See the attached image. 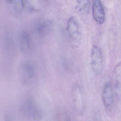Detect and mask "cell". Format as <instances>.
Returning a JSON list of instances; mask_svg holds the SVG:
<instances>
[{
  "mask_svg": "<svg viewBox=\"0 0 121 121\" xmlns=\"http://www.w3.org/2000/svg\"><path fill=\"white\" fill-rule=\"evenodd\" d=\"M36 73L35 64L30 60L22 62L18 67V78L21 83L24 85H29L32 83L35 79Z\"/></svg>",
  "mask_w": 121,
  "mask_h": 121,
  "instance_id": "obj_1",
  "label": "cell"
},
{
  "mask_svg": "<svg viewBox=\"0 0 121 121\" xmlns=\"http://www.w3.org/2000/svg\"><path fill=\"white\" fill-rule=\"evenodd\" d=\"M67 31L72 46L77 47L81 43L82 34L80 25L75 17L71 16L68 21Z\"/></svg>",
  "mask_w": 121,
  "mask_h": 121,
  "instance_id": "obj_2",
  "label": "cell"
},
{
  "mask_svg": "<svg viewBox=\"0 0 121 121\" xmlns=\"http://www.w3.org/2000/svg\"><path fill=\"white\" fill-rule=\"evenodd\" d=\"M19 112L27 118L38 119L41 117V114L36 103L30 98L26 99L21 104Z\"/></svg>",
  "mask_w": 121,
  "mask_h": 121,
  "instance_id": "obj_3",
  "label": "cell"
},
{
  "mask_svg": "<svg viewBox=\"0 0 121 121\" xmlns=\"http://www.w3.org/2000/svg\"><path fill=\"white\" fill-rule=\"evenodd\" d=\"M72 99L73 107L78 114L83 115L86 109L84 95L79 85L75 84L72 91Z\"/></svg>",
  "mask_w": 121,
  "mask_h": 121,
  "instance_id": "obj_4",
  "label": "cell"
},
{
  "mask_svg": "<svg viewBox=\"0 0 121 121\" xmlns=\"http://www.w3.org/2000/svg\"><path fill=\"white\" fill-rule=\"evenodd\" d=\"M90 65L93 73L95 75H100L103 70L104 62L102 52L97 45L92 47L90 55Z\"/></svg>",
  "mask_w": 121,
  "mask_h": 121,
  "instance_id": "obj_5",
  "label": "cell"
},
{
  "mask_svg": "<svg viewBox=\"0 0 121 121\" xmlns=\"http://www.w3.org/2000/svg\"><path fill=\"white\" fill-rule=\"evenodd\" d=\"M102 101L105 108L110 109L114 103V95L113 86L110 82H107L104 84L102 94Z\"/></svg>",
  "mask_w": 121,
  "mask_h": 121,
  "instance_id": "obj_6",
  "label": "cell"
},
{
  "mask_svg": "<svg viewBox=\"0 0 121 121\" xmlns=\"http://www.w3.org/2000/svg\"><path fill=\"white\" fill-rule=\"evenodd\" d=\"M92 16L95 22L99 25H102L105 19L104 9L100 0H94L92 7Z\"/></svg>",
  "mask_w": 121,
  "mask_h": 121,
  "instance_id": "obj_7",
  "label": "cell"
},
{
  "mask_svg": "<svg viewBox=\"0 0 121 121\" xmlns=\"http://www.w3.org/2000/svg\"><path fill=\"white\" fill-rule=\"evenodd\" d=\"M114 85L118 94H121V62L115 66L113 72Z\"/></svg>",
  "mask_w": 121,
  "mask_h": 121,
  "instance_id": "obj_8",
  "label": "cell"
},
{
  "mask_svg": "<svg viewBox=\"0 0 121 121\" xmlns=\"http://www.w3.org/2000/svg\"><path fill=\"white\" fill-rule=\"evenodd\" d=\"M19 45L21 51L23 53H28L31 50V41L27 36L23 35L20 37Z\"/></svg>",
  "mask_w": 121,
  "mask_h": 121,
  "instance_id": "obj_9",
  "label": "cell"
},
{
  "mask_svg": "<svg viewBox=\"0 0 121 121\" xmlns=\"http://www.w3.org/2000/svg\"><path fill=\"white\" fill-rule=\"evenodd\" d=\"M78 8L82 14H88L90 5V0H77Z\"/></svg>",
  "mask_w": 121,
  "mask_h": 121,
  "instance_id": "obj_10",
  "label": "cell"
}]
</instances>
